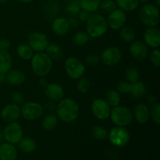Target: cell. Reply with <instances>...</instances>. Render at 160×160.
Returning a JSON list of instances; mask_svg holds the SVG:
<instances>
[{"mask_svg":"<svg viewBox=\"0 0 160 160\" xmlns=\"http://www.w3.org/2000/svg\"><path fill=\"white\" fill-rule=\"evenodd\" d=\"M79 106L73 99L70 98L61 99L56 106L58 117L66 123H70L79 116Z\"/></svg>","mask_w":160,"mask_h":160,"instance_id":"1","label":"cell"},{"mask_svg":"<svg viewBox=\"0 0 160 160\" xmlns=\"http://www.w3.org/2000/svg\"><path fill=\"white\" fill-rule=\"evenodd\" d=\"M106 20L98 13L90 15L87 20V33L92 38H97L104 35L107 31Z\"/></svg>","mask_w":160,"mask_h":160,"instance_id":"2","label":"cell"},{"mask_svg":"<svg viewBox=\"0 0 160 160\" xmlns=\"http://www.w3.org/2000/svg\"><path fill=\"white\" fill-rule=\"evenodd\" d=\"M31 67L34 73L42 78L50 73L52 67V60L46 53L41 52L33 56Z\"/></svg>","mask_w":160,"mask_h":160,"instance_id":"3","label":"cell"},{"mask_svg":"<svg viewBox=\"0 0 160 160\" xmlns=\"http://www.w3.org/2000/svg\"><path fill=\"white\" fill-rule=\"evenodd\" d=\"M139 18L142 23L148 28L156 27L159 23V7L152 3L144 5L139 10Z\"/></svg>","mask_w":160,"mask_h":160,"instance_id":"4","label":"cell"},{"mask_svg":"<svg viewBox=\"0 0 160 160\" xmlns=\"http://www.w3.org/2000/svg\"><path fill=\"white\" fill-rule=\"evenodd\" d=\"M111 120L112 123L119 127H126L131 123L133 114L131 109L124 106H117L113 108L110 112Z\"/></svg>","mask_w":160,"mask_h":160,"instance_id":"5","label":"cell"},{"mask_svg":"<svg viewBox=\"0 0 160 160\" xmlns=\"http://www.w3.org/2000/svg\"><path fill=\"white\" fill-rule=\"evenodd\" d=\"M65 70L69 78L78 80L82 78L85 73V67L80 59L75 57H70L64 64Z\"/></svg>","mask_w":160,"mask_h":160,"instance_id":"6","label":"cell"},{"mask_svg":"<svg viewBox=\"0 0 160 160\" xmlns=\"http://www.w3.org/2000/svg\"><path fill=\"white\" fill-rule=\"evenodd\" d=\"M109 142L116 147H123L128 145L130 140V134L123 127H116L108 134Z\"/></svg>","mask_w":160,"mask_h":160,"instance_id":"7","label":"cell"},{"mask_svg":"<svg viewBox=\"0 0 160 160\" xmlns=\"http://www.w3.org/2000/svg\"><path fill=\"white\" fill-rule=\"evenodd\" d=\"M23 129L22 127L17 122L9 123L3 131V138L9 143L18 144L23 138Z\"/></svg>","mask_w":160,"mask_h":160,"instance_id":"8","label":"cell"},{"mask_svg":"<svg viewBox=\"0 0 160 160\" xmlns=\"http://www.w3.org/2000/svg\"><path fill=\"white\" fill-rule=\"evenodd\" d=\"M43 113V107L34 102L23 103L20 109V114L27 120H35Z\"/></svg>","mask_w":160,"mask_h":160,"instance_id":"9","label":"cell"},{"mask_svg":"<svg viewBox=\"0 0 160 160\" xmlns=\"http://www.w3.org/2000/svg\"><path fill=\"white\" fill-rule=\"evenodd\" d=\"M28 43L29 46L33 51L43 52L46 49L48 43V38L45 34L42 32H32L28 36Z\"/></svg>","mask_w":160,"mask_h":160,"instance_id":"10","label":"cell"},{"mask_svg":"<svg viewBox=\"0 0 160 160\" xmlns=\"http://www.w3.org/2000/svg\"><path fill=\"white\" fill-rule=\"evenodd\" d=\"M92 110L94 116L101 120H107L111 112L110 106L107 104L106 100L102 98L94 100L92 104Z\"/></svg>","mask_w":160,"mask_h":160,"instance_id":"11","label":"cell"},{"mask_svg":"<svg viewBox=\"0 0 160 160\" xmlns=\"http://www.w3.org/2000/svg\"><path fill=\"white\" fill-rule=\"evenodd\" d=\"M101 60L106 66H114L122 59V52L118 47H109L102 52Z\"/></svg>","mask_w":160,"mask_h":160,"instance_id":"12","label":"cell"},{"mask_svg":"<svg viewBox=\"0 0 160 160\" xmlns=\"http://www.w3.org/2000/svg\"><path fill=\"white\" fill-rule=\"evenodd\" d=\"M127 20V15L122 9H114L107 19V25L112 30H119L122 28Z\"/></svg>","mask_w":160,"mask_h":160,"instance_id":"13","label":"cell"},{"mask_svg":"<svg viewBox=\"0 0 160 160\" xmlns=\"http://www.w3.org/2000/svg\"><path fill=\"white\" fill-rule=\"evenodd\" d=\"M20 108L14 103L8 104L1 111V117L6 123L15 122L20 117Z\"/></svg>","mask_w":160,"mask_h":160,"instance_id":"14","label":"cell"},{"mask_svg":"<svg viewBox=\"0 0 160 160\" xmlns=\"http://www.w3.org/2000/svg\"><path fill=\"white\" fill-rule=\"evenodd\" d=\"M130 53L133 59L138 62H142L145 60L148 56V47L141 41L132 42L130 47Z\"/></svg>","mask_w":160,"mask_h":160,"instance_id":"15","label":"cell"},{"mask_svg":"<svg viewBox=\"0 0 160 160\" xmlns=\"http://www.w3.org/2000/svg\"><path fill=\"white\" fill-rule=\"evenodd\" d=\"M145 45L152 48H159L160 45V31L156 27H151L144 34Z\"/></svg>","mask_w":160,"mask_h":160,"instance_id":"16","label":"cell"},{"mask_svg":"<svg viewBox=\"0 0 160 160\" xmlns=\"http://www.w3.org/2000/svg\"><path fill=\"white\" fill-rule=\"evenodd\" d=\"M45 95L52 102L60 101L64 97V91L59 84L52 83L45 87Z\"/></svg>","mask_w":160,"mask_h":160,"instance_id":"17","label":"cell"},{"mask_svg":"<svg viewBox=\"0 0 160 160\" xmlns=\"http://www.w3.org/2000/svg\"><path fill=\"white\" fill-rule=\"evenodd\" d=\"M17 150L12 144L6 142L0 145V160H17Z\"/></svg>","mask_w":160,"mask_h":160,"instance_id":"18","label":"cell"},{"mask_svg":"<svg viewBox=\"0 0 160 160\" xmlns=\"http://www.w3.org/2000/svg\"><path fill=\"white\" fill-rule=\"evenodd\" d=\"M134 115L138 123L144 124L148 121L150 118V110L148 106L144 103H139L135 106Z\"/></svg>","mask_w":160,"mask_h":160,"instance_id":"19","label":"cell"},{"mask_svg":"<svg viewBox=\"0 0 160 160\" xmlns=\"http://www.w3.org/2000/svg\"><path fill=\"white\" fill-rule=\"evenodd\" d=\"M53 32L58 36H63L68 32L70 29L68 20L63 17H57L54 20L52 24Z\"/></svg>","mask_w":160,"mask_h":160,"instance_id":"20","label":"cell"},{"mask_svg":"<svg viewBox=\"0 0 160 160\" xmlns=\"http://www.w3.org/2000/svg\"><path fill=\"white\" fill-rule=\"evenodd\" d=\"M12 59L8 50H0V73L6 74L11 70Z\"/></svg>","mask_w":160,"mask_h":160,"instance_id":"21","label":"cell"},{"mask_svg":"<svg viewBox=\"0 0 160 160\" xmlns=\"http://www.w3.org/2000/svg\"><path fill=\"white\" fill-rule=\"evenodd\" d=\"M26 80L24 73L20 70H9L6 74V81L10 85H20Z\"/></svg>","mask_w":160,"mask_h":160,"instance_id":"22","label":"cell"},{"mask_svg":"<svg viewBox=\"0 0 160 160\" xmlns=\"http://www.w3.org/2000/svg\"><path fill=\"white\" fill-rule=\"evenodd\" d=\"M45 50L47 52L46 54L49 56L52 60L59 61L63 58V50L56 44H48Z\"/></svg>","mask_w":160,"mask_h":160,"instance_id":"23","label":"cell"},{"mask_svg":"<svg viewBox=\"0 0 160 160\" xmlns=\"http://www.w3.org/2000/svg\"><path fill=\"white\" fill-rule=\"evenodd\" d=\"M147 88L145 84L142 81H136V82L132 83L131 86V96L134 97V98H141L144 97L146 94Z\"/></svg>","mask_w":160,"mask_h":160,"instance_id":"24","label":"cell"},{"mask_svg":"<svg viewBox=\"0 0 160 160\" xmlns=\"http://www.w3.org/2000/svg\"><path fill=\"white\" fill-rule=\"evenodd\" d=\"M82 10L94 12L99 8L101 0H78Z\"/></svg>","mask_w":160,"mask_h":160,"instance_id":"25","label":"cell"},{"mask_svg":"<svg viewBox=\"0 0 160 160\" xmlns=\"http://www.w3.org/2000/svg\"><path fill=\"white\" fill-rule=\"evenodd\" d=\"M117 6L123 11L131 12L137 9L139 6V0H117Z\"/></svg>","mask_w":160,"mask_h":160,"instance_id":"26","label":"cell"},{"mask_svg":"<svg viewBox=\"0 0 160 160\" xmlns=\"http://www.w3.org/2000/svg\"><path fill=\"white\" fill-rule=\"evenodd\" d=\"M18 144L20 150L26 153L32 152L36 148L35 142L31 138H22Z\"/></svg>","mask_w":160,"mask_h":160,"instance_id":"27","label":"cell"},{"mask_svg":"<svg viewBox=\"0 0 160 160\" xmlns=\"http://www.w3.org/2000/svg\"><path fill=\"white\" fill-rule=\"evenodd\" d=\"M58 124V118L55 114L50 113L45 116L42 121V127L46 131H53Z\"/></svg>","mask_w":160,"mask_h":160,"instance_id":"28","label":"cell"},{"mask_svg":"<svg viewBox=\"0 0 160 160\" xmlns=\"http://www.w3.org/2000/svg\"><path fill=\"white\" fill-rule=\"evenodd\" d=\"M17 52L23 60H29L34 56V51L28 45H20L17 47Z\"/></svg>","mask_w":160,"mask_h":160,"instance_id":"29","label":"cell"},{"mask_svg":"<svg viewBox=\"0 0 160 160\" xmlns=\"http://www.w3.org/2000/svg\"><path fill=\"white\" fill-rule=\"evenodd\" d=\"M120 95L118 92L114 90H111L107 92L106 94V102L110 107H116L119 106L120 103Z\"/></svg>","mask_w":160,"mask_h":160,"instance_id":"30","label":"cell"},{"mask_svg":"<svg viewBox=\"0 0 160 160\" xmlns=\"http://www.w3.org/2000/svg\"><path fill=\"white\" fill-rule=\"evenodd\" d=\"M81 6H80L79 1L78 0H71L67 3L66 6V13L70 17H75L79 14L81 11Z\"/></svg>","mask_w":160,"mask_h":160,"instance_id":"31","label":"cell"},{"mask_svg":"<svg viewBox=\"0 0 160 160\" xmlns=\"http://www.w3.org/2000/svg\"><path fill=\"white\" fill-rule=\"evenodd\" d=\"M120 38L126 42H132L135 38V31L132 28L124 27L120 28Z\"/></svg>","mask_w":160,"mask_h":160,"instance_id":"32","label":"cell"},{"mask_svg":"<svg viewBox=\"0 0 160 160\" xmlns=\"http://www.w3.org/2000/svg\"><path fill=\"white\" fill-rule=\"evenodd\" d=\"M89 36L87 32L84 31H78L76 34H73V38H72V42L75 45L78 46H82V45H85L89 40Z\"/></svg>","mask_w":160,"mask_h":160,"instance_id":"33","label":"cell"},{"mask_svg":"<svg viewBox=\"0 0 160 160\" xmlns=\"http://www.w3.org/2000/svg\"><path fill=\"white\" fill-rule=\"evenodd\" d=\"M125 75H126V78L128 80V81L129 83H131V84L139 81V78H140L139 71L134 67H128L126 70Z\"/></svg>","mask_w":160,"mask_h":160,"instance_id":"34","label":"cell"},{"mask_svg":"<svg viewBox=\"0 0 160 160\" xmlns=\"http://www.w3.org/2000/svg\"><path fill=\"white\" fill-rule=\"evenodd\" d=\"M92 134L98 140H106L108 138V132L106 128L100 126L94 127L92 129Z\"/></svg>","mask_w":160,"mask_h":160,"instance_id":"35","label":"cell"},{"mask_svg":"<svg viewBox=\"0 0 160 160\" xmlns=\"http://www.w3.org/2000/svg\"><path fill=\"white\" fill-rule=\"evenodd\" d=\"M99 7L103 12L109 13L117 9V3L113 0H103L100 2Z\"/></svg>","mask_w":160,"mask_h":160,"instance_id":"36","label":"cell"},{"mask_svg":"<svg viewBox=\"0 0 160 160\" xmlns=\"http://www.w3.org/2000/svg\"><path fill=\"white\" fill-rule=\"evenodd\" d=\"M150 110V116L152 120L156 124L160 123V105L159 103H154Z\"/></svg>","mask_w":160,"mask_h":160,"instance_id":"37","label":"cell"},{"mask_svg":"<svg viewBox=\"0 0 160 160\" xmlns=\"http://www.w3.org/2000/svg\"><path fill=\"white\" fill-rule=\"evenodd\" d=\"M91 84L88 79L86 78H79L78 82V90L81 93H87L90 90Z\"/></svg>","mask_w":160,"mask_h":160,"instance_id":"38","label":"cell"},{"mask_svg":"<svg viewBox=\"0 0 160 160\" xmlns=\"http://www.w3.org/2000/svg\"><path fill=\"white\" fill-rule=\"evenodd\" d=\"M150 61L155 67L158 68L160 66V51L158 48H154L150 53Z\"/></svg>","mask_w":160,"mask_h":160,"instance_id":"39","label":"cell"},{"mask_svg":"<svg viewBox=\"0 0 160 160\" xmlns=\"http://www.w3.org/2000/svg\"><path fill=\"white\" fill-rule=\"evenodd\" d=\"M131 84L128 81H121L120 82L117 83V89L119 92L122 94H128L130 93L131 91Z\"/></svg>","mask_w":160,"mask_h":160,"instance_id":"40","label":"cell"},{"mask_svg":"<svg viewBox=\"0 0 160 160\" xmlns=\"http://www.w3.org/2000/svg\"><path fill=\"white\" fill-rule=\"evenodd\" d=\"M46 12L48 15H50L51 17L56 16L58 13V4L56 2H52V3L48 2V6H47Z\"/></svg>","mask_w":160,"mask_h":160,"instance_id":"41","label":"cell"},{"mask_svg":"<svg viewBox=\"0 0 160 160\" xmlns=\"http://www.w3.org/2000/svg\"><path fill=\"white\" fill-rule=\"evenodd\" d=\"M11 97H12V100L13 101L14 104H17V106H19V105H23L24 103V98H23V95L20 94V92H13L12 94V95H11Z\"/></svg>","mask_w":160,"mask_h":160,"instance_id":"42","label":"cell"},{"mask_svg":"<svg viewBox=\"0 0 160 160\" xmlns=\"http://www.w3.org/2000/svg\"><path fill=\"white\" fill-rule=\"evenodd\" d=\"M99 61L100 57L95 54L89 55L85 59V62L88 64H89V65H96V64H98L99 62Z\"/></svg>","mask_w":160,"mask_h":160,"instance_id":"43","label":"cell"},{"mask_svg":"<svg viewBox=\"0 0 160 160\" xmlns=\"http://www.w3.org/2000/svg\"><path fill=\"white\" fill-rule=\"evenodd\" d=\"M10 45L11 43L9 40L6 38L0 39V50H8Z\"/></svg>","mask_w":160,"mask_h":160,"instance_id":"44","label":"cell"},{"mask_svg":"<svg viewBox=\"0 0 160 160\" xmlns=\"http://www.w3.org/2000/svg\"><path fill=\"white\" fill-rule=\"evenodd\" d=\"M78 16H79L80 20H81V21L83 22H85L88 20L89 17H90V14H89V12H87V11L82 10V11H80Z\"/></svg>","mask_w":160,"mask_h":160,"instance_id":"45","label":"cell"},{"mask_svg":"<svg viewBox=\"0 0 160 160\" xmlns=\"http://www.w3.org/2000/svg\"><path fill=\"white\" fill-rule=\"evenodd\" d=\"M68 22H69V24H70V25L73 27H78V25H79V23H78V20L75 18H70V20H68Z\"/></svg>","mask_w":160,"mask_h":160,"instance_id":"46","label":"cell"},{"mask_svg":"<svg viewBox=\"0 0 160 160\" xmlns=\"http://www.w3.org/2000/svg\"><path fill=\"white\" fill-rule=\"evenodd\" d=\"M147 101H148L149 103L154 104V103H156V98H155V96H153V95H149V96L148 97Z\"/></svg>","mask_w":160,"mask_h":160,"instance_id":"47","label":"cell"},{"mask_svg":"<svg viewBox=\"0 0 160 160\" xmlns=\"http://www.w3.org/2000/svg\"><path fill=\"white\" fill-rule=\"evenodd\" d=\"M6 81V74L0 73V83H2Z\"/></svg>","mask_w":160,"mask_h":160,"instance_id":"48","label":"cell"},{"mask_svg":"<svg viewBox=\"0 0 160 160\" xmlns=\"http://www.w3.org/2000/svg\"><path fill=\"white\" fill-rule=\"evenodd\" d=\"M17 1L20 2H23V3H29L33 2L34 0H17Z\"/></svg>","mask_w":160,"mask_h":160,"instance_id":"49","label":"cell"},{"mask_svg":"<svg viewBox=\"0 0 160 160\" xmlns=\"http://www.w3.org/2000/svg\"><path fill=\"white\" fill-rule=\"evenodd\" d=\"M45 83H46V81H45V79H42L40 81V84L42 86H43V87H45V84H45ZM46 84H47V83H46Z\"/></svg>","mask_w":160,"mask_h":160,"instance_id":"50","label":"cell"},{"mask_svg":"<svg viewBox=\"0 0 160 160\" xmlns=\"http://www.w3.org/2000/svg\"><path fill=\"white\" fill-rule=\"evenodd\" d=\"M155 3H156V6L159 7L160 6V0H155Z\"/></svg>","mask_w":160,"mask_h":160,"instance_id":"51","label":"cell"},{"mask_svg":"<svg viewBox=\"0 0 160 160\" xmlns=\"http://www.w3.org/2000/svg\"><path fill=\"white\" fill-rule=\"evenodd\" d=\"M2 138H3V132L0 131V141L2 140Z\"/></svg>","mask_w":160,"mask_h":160,"instance_id":"52","label":"cell"},{"mask_svg":"<svg viewBox=\"0 0 160 160\" xmlns=\"http://www.w3.org/2000/svg\"><path fill=\"white\" fill-rule=\"evenodd\" d=\"M7 1L8 0H0V4H4V3H6Z\"/></svg>","mask_w":160,"mask_h":160,"instance_id":"53","label":"cell"},{"mask_svg":"<svg viewBox=\"0 0 160 160\" xmlns=\"http://www.w3.org/2000/svg\"><path fill=\"white\" fill-rule=\"evenodd\" d=\"M148 1V0H139V2H142V3H146Z\"/></svg>","mask_w":160,"mask_h":160,"instance_id":"54","label":"cell"}]
</instances>
